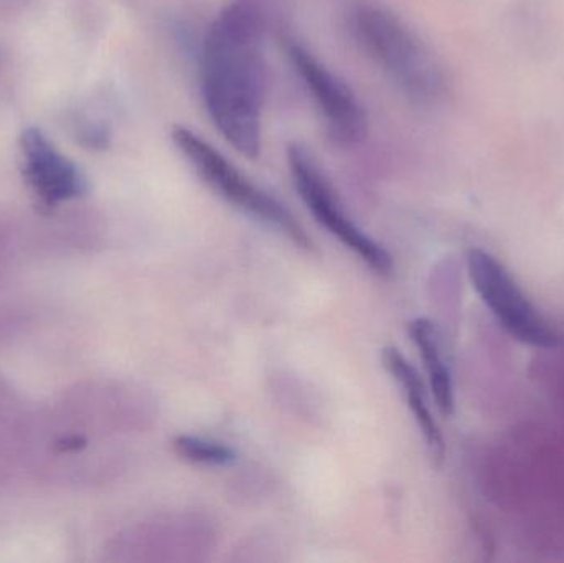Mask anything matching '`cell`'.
Here are the masks:
<instances>
[{"mask_svg": "<svg viewBox=\"0 0 564 563\" xmlns=\"http://www.w3.org/2000/svg\"><path fill=\"white\" fill-rule=\"evenodd\" d=\"M200 85L215 128L245 158H260L268 88L261 0H234L218 13L202 45Z\"/></svg>", "mask_w": 564, "mask_h": 563, "instance_id": "cell-1", "label": "cell"}, {"mask_svg": "<svg viewBox=\"0 0 564 563\" xmlns=\"http://www.w3.org/2000/svg\"><path fill=\"white\" fill-rule=\"evenodd\" d=\"M351 33L365 55L411 101L436 105L447 82L436 56L400 17L377 6H360L351 13Z\"/></svg>", "mask_w": 564, "mask_h": 563, "instance_id": "cell-2", "label": "cell"}, {"mask_svg": "<svg viewBox=\"0 0 564 563\" xmlns=\"http://www.w3.org/2000/svg\"><path fill=\"white\" fill-rule=\"evenodd\" d=\"M172 141L198 177L228 204L263 221L304 250H312V240L297 218L273 195L258 187L234 162L228 161L207 139L184 126L172 129Z\"/></svg>", "mask_w": 564, "mask_h": 563, "instance_id": "cell-3", "label": "cell"}, {"mask_svg": "<svg viewBox=\"0 0 564 563\" xmlns=\"http://www.w3.org/2000/svg\"><path fill=\"white\" fill-rule=\"evenodd\" d=\"M288 164L294 181L295 191L301 195L302 202L307 205L315 220L330 231L341 245L354 251L377 273H393V257L390 251L368 237L355 221L345 214L340 201L335 195L330 182L325 177L321 165L315 161L308 149L301 144H292L288 149Z\"/></svg>", "mask_w": 564, "mask_h": 563, "instance_id": "cell-4", "label": "cell"}, {"mask_svg": "<svg viewBox=\"0 0 564 563\" xmlns=\"http://www.w3.org/2000/svg\"><path fill=\"white\" fill-rule=\"evenodd\" d=\"M467 268L477 293L513 339L542 349L562 344V336L527 300L512 274L497 258L476 248L467 255Z\"/></svg>", "mask_w": 564, "mask_h": 563, "instance_id": "cell-5", "label": "cell"}, {"mask_svg": "<svg viewBox=\"0 0 564 563\" xmlns=\"http://www.w3.org/2000/svg\"><path fill=\"white\" fill-rule=\"evenodd\" d=\"M285 55L311 93L325 122L328 138L341 148H355L367 136V116L350 86L318 62L304 45L284 39Z\"/></svg>", "mask_w": 564, "mask_h": 563, "instance_id": "cell-6", "label": "cell"}, {"mask_svg": "<svg viewBox=\"0 0 564 563\" xmlns=\"http://www.w3.org/2000/svg\"><path fill=\"white\" fill-rule=\"evenodd\" d=\"M22 151L26 159V181L43 201L56 204L85 192L86 182L78 169L62 158L39 129L23 132Z\"/></svg>", "mask_w": 564, "mask_h": 563, "instance_id": "cell-7", "label": "cell"}, {"mask_svg": "<svg viewBox=\"0 0 564 563\" xmlns=\"http://www.w3.org/2000/svg\"><path fill=\"white\" fill-rule=\"evenodd\" d=\"M381 364L403 389L411 413H413L414 420H416L417 426L423 433L427 450H430L431 458L437 466L443 465L446 445H444L440 426H437L430 405H427L426 389H424L420 373L408 362L406 357L393 346L384 347L383 353H381Z\"/></svg>", "mask_w": 564, "mask_h": 563, "instance_id": "cell-8", "label": "cell"}, {"mask_svg": "<svg viewBox=\"0 0 564 563\" xmlns=\"http://www.w3.org/2000/svg\"><path fill=\"white\" fill-rule=\"evenodd\" d=\"M410 336L420 349L424 366L430 373L431 392L434 402L444 416L454 412V386L449 366L444 357L443 343L436 324L426 317H417L410 323Z\"/></svg>", "mask_w": 564, "mask_h": 563, "instance_id": "cell-9", "label": "cell"}, {"mask_svg": "<svg viewBox=\"0 0 564 563\" xmlns=\"http://www.w3.org/2000/svg\"><path fill=\"white\" fill-rule=\"evenodd\" d=\"M172 448L182 459L195 465L228 466L237 459V452L230 446L200 436H175Z\"/></svg>", "mask_w": 564, "mask_h": 563, "instance_id": "cell-10", "label": "cell"}]
</instances>
